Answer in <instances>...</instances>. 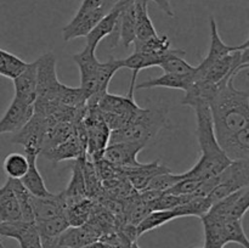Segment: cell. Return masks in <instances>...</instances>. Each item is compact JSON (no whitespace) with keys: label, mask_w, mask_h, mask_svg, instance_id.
<instances>
[{"label":"cell","mask_w":249,"mask_h":248,"mask_svg":"<svg viewBox=\"0 0 249 248\" xmlns=\"http://www.w3.org/2000/svg\"><path fill=\"white\" fill-rule=\"evenodd\" d=\"M236 73L216 83L208 101L214 135L230 160H249V94L233 84Z\"/></svg>","instance_id":"6da1fadb"},{"label":"cell","mask_w":249,"mask_h":248,"mask_svg":"<svg viewBox=\"0 0 249 248\" xmlns=\"http://www.w3.org/2000/svg\"><path fill=\"white\" fill-rule=\"evenodd\" d=\"M181 104L195 109L197 121V139L202 151L198 162L191 169L182 173V179L191 177L204 180L220 174L230 164L231 160L223 152L214 135L208 101L204 99H192Z\"/></svg>","instance_id":"7a4b0ae2"},{"label":"cell","mask_w":249,"mask_h":248,"mask_svg":"<svg viewBox=\"0 0 249 248\" xmlns=\"http://www.w3.org/2000/svg\"><path fill=\"white\" fill-rule=\"evenodd\" d=\"M165 121L162 109L140 107L128 124L111 131L108 143L135 142L146 146L164 126Z\"/></svg>","instance_id":"3957f363"},{"label":"cell","mask_w":249,"mask_h":248,"mask_svg":"<svg viewBox=\"0 0 249 248\" xmlns=\"http://www.w3.org/2000/svg\"><path fill=\"white\" fill-rule=\"evenodd\" d=\"M102 119L109 130L113 131L121 129L131 121L135 112L140 108L135 102V99L129 96L109 94L108 91L97 101L96 104Z\"/></svg>","instance_id":"277c9868"},{"label":"cell","mask_w":249,"mask_h":248,"mask_svg":"<svg viewBox=\"0 0 249 248\" xmlns=\"http://www.w3.org/2000/svg\"><path fill=\"white\" fill-rule=\"evenodd\" d=\"M85 135H87V158L91 162L102 159L105 150L108 146L111 130L102 119L97 106H88L84 119Z\"/></svg>","instance_id":"5b68a950"},{"label":"cell","mask_w":249,"mask_h":248,"mask_svg":"<svg viewBox=\"0 0 249 248\" xmlns=\"http://www.w3.org/2000/svg\"><path fill=\"white\" fill-rule=\"evenodd\" d=\"M219 182L208 195L212 204L219 199L249 186V160H231L230 164L218 174Z\"/></svg>","instance_id":"8992f818"},{"label":"cell","mask_w":249,"mask_h":248,"mask_svg":"<svg viewBox=\"0 0 249 248\" xmlns=\"http://www.w3.org/2000/svg\"><path fill=\"white\" fill-rule=\"evenodd\" d=\"M36 62V99L57 101V95L62 83L56 73V56L53 51L41 55Z\"/></svg>","instance_id":"52a82bcc"},{"label":"cell","mask_w":249,"mask_h":248,"mask_svg":"<svg viewBox=\"0 0 249 248\" xmlns=\"http://www.w3.org/2000/svg\"><path fill=\"white\" fill-rule=\"evenodd\" d=\"M48 129V118L34 113L33 117L14 134L11 142L23 146L26 153H36L40 155L43 141Z\"/></svg>","instance_id":"ba28073f"},{"label":"cell","mask_w":249,"mask_h":248,"mask_svg":"<svg viewBox=\"0 0 249 248\" xmlns=\"http://www.w3.org/2000/svg\"><path fill=\"white\" fill-rule=\"evenodd\" d=\"M209 24H211V48H209V51L206 57H204V60L198 66H196V70H195L196 80H198L203 75V73L208 70L209 66L213 65L214 62L221 60V58L228 56L229 53H233V51L249 48V39H247L243 44H240V45H228V44L224 43L220 34H219L218 24H216L215 18L213 16L209 17Z\"/></svg>","instance_id":"9c48e42d"},{"label":"cell","mask_w":249,"mask_h":248,"mask_svg":"<svg viewBox=\"0 0 249 248\" xmlns=\"http://www.w3.org/2000/svg\"><path fill=\"white\" fill-rule=\"evenodd\" d=\"M40 155L53 163L67 159H77L80 156L87 155V135H85L83 121L75 124L74 134L71 135L67 140Z\"/></svg>","instance_id":"30bf717a"},{"label":"cell","mask_w":249,"mask_h":248,"mask_svg":"<svg viewBox=\"0 0 249 248\" xmlns=\"http://www.w3.org/2000/svg\"><path fill=\"white\" fill-rule=\"evenodd\" d=\"M0 236L14 238L19 243L21 248H43L36 223H27L23 220L1 221Z\"/></svg>","instance_id":"8fae6325"},{"label":"cell","mask_w":249,"mask_h":248,"mask_svg":"<svg viewBox=\"0 0 249 248\" xmlns=\"http://www.w3.org/2000/svg\"><path fill=\"white\" fill-rule=\"evenodd\" d=\"M145 147L141 143L135 142H117L108 143L105 150L102 158L118 168L121 172L140 165L138 160V155Z\"/></svg>","instance_id":"7c38bea8"},{"label":"cell","mask_w":249,"mask_h":248,"mask_svg":"<svg viewBox=\"0 0 249 248\" xmlns=\"http://www.w3.org/2000/svg\"><path fill=\"white\" fill-rule=\"evenodd\" d=\"M249 208V186L212 204L208 212L226 219H242Z\"/></svg>","instance_id":"4fadbf2b"},{"label":"cell","mask_w":249,"mask_h":248,"mask_svg":"<svg viewBox=\"0 0 249 248\" xmlns=\"http://www.w3.org/2000/svg\"><path fill=\"white\" fill-rule=\"evenodd\" d=\"M94 49L85 45L84 50L79 53L73 55V60L77 63L80 73V89L85 92L89 99L92 95L95 89V82H96L97 71L100 67V61L95 55Z\"/></svg>","instance_id":"5bb4252c"},{"label":"cell","mask_w":249,"mask_h":248,"mask_svg":"<svg viewBox=\"0 0 249 248\" xmlns=\"http://www.w3.org/2000/svg\"><path fill=\"white\" fill-rule=\"evenodd\" d=\"M104 9H95L90 11H77L70 23L63 27L62 36L65 41L87 36L95 24L106 15Z\"/></svg>","instance_id":"9a60e30c"},{"label":"cell","mask_w":249,"mask_h":248,"mask_svg":"<svg viewBox=\"0 0 249 248\" xmlns=\"http://www.w3.org/2000/svg\"><path fill=\"white\" fill-rule=\"evenodd\" d=\"M33 105H26L16 99H12L5 113L0 118V135L15 134L33 117Z\"/></svg>","instance_id":"2e32d148"},{"label":"cell","mask_w":249,"mask_h":248,"mask_svg":"<svg viewBox=\"0 0 249 248\" xmlns=\"http://www.w3.org/2000/svg\"><path fill=\"white\" fill-rule=\"evenodd\" d=\"M67 207V201H66L63 191L57 195L50 194L46 197L32 196L34 223L36 221L48 220V219L55 218V216L61 215V214H66Z\"/></svg>","instance_id":"e0dca14e"},{"label":"cell","mask_w":249,"mask_h":248,"mask_svg":"<svg viewBox=\"0 0 249 248\" xmlns=\"http://www.w3.org/2000/svg\"><path fill=\"white\" fill-rule=\"evenodd\" d=\"M175 50H177V49H173L170 53H173V51ZM170 53H165V55H155V53H142V51H134L130 56H128L126 58H123V60H122V66H123V68H129V70L133 71L130 87H129V91L128 94H126V96L134 99V91H135L136 85L135 83L139 72L145 70V68L160 66V63H162V61L165 58V56L169 55Z\"/></svg>","instance_id":"ac0fdd59"},{"label":"cell","mask_w":249,"mask_h":248,"mask_svg":"<svg viewBox=\"0 0 249 248\" xmlns=\"http://www.w3.org/2000/svg\"><path fill=\"white\" fill-rule=\"evenodd\" d=\"M101 237V232L87 221L85 224L78 226H68L57 238L60 245L67 246L71 248H82Z\"/></svg>","instance_id":"d6986e66"},{"label":"cell","mask_w":249,"mask_h":248,"mask_svg":"<svg viewBox=\"0 0 249 248\" xmlns=\"http://www.w3.org/2000/svg\"><path fill=\"white\" fill-rule=\"evenodd\" d=\"M15 87L14 99L26 105H34L36 99V62H31L12 79Z\"/></svg>","instance_id":"ffe728a7"},{"label":"cell","mask_w":249,"mask_h":248,"mask_svg":"<svg viewBox=\"0 0 249 248\" xmlns=\"http://www.w3.org/2000/svg\"><path fill=\"white\" fill-rule=\"evenodd\" d=\"M113 33H116L113 46H116L118 40H121L125 48L133 45L134 40H135V5H134V0H123V6H122L118 22H117Z\"/></svg>","instance_id":"44dd1931"},{"label":"cell","mask_w":249,"mask_h":248,"mask_svg":"<svg viewBox=\"0 0 249 248\" xmlns=\"http://www.w3.org/2000/svg\"><path fill=\"white\" fill-rule=\"evenodd\" d=\"M122 6H123V0H119L96 24L94 28L89 32L85 38H87V45L90 46L91 49L96 50L97 45L100 41L106 36L113 34L114 29H116L117 22H118L119 14H121Z\"/></svg>","instance_id":"7402d4cb"},{"label":"cell","mask_w":249,"mask_h":248,"mask_svg":"<svg viewBox=\"0 0 249 248\" xmlns=\"http://www.w3.org/2000/svg\"><path fill=\"white\" fill-rule=\"evenodd\" d=\"M170 172L169 168L164 164H160V160H155L152 163H147V164H142L134 168H129V169L123 170V174L125 175L128 181L133 186L135 191H142L148 182L151 181L153 177L162 173Z\"/></svg>","instance_id":"603a6c76"},{"label":"cell","mask_w":249,"mask_h":248,"mask_svg":"<svg viewBox=\"0 0 249 248\" xmlns=\"http://www.w3.org/2000/svg\"><path fill=\"white\" fill-rule=\"evenodd\" d=\"M196 70V68H195ZM196 82L195 72L179 74V73H164L157 78H152L141 84L135 85V90L151 89V88H168V89H177L187 91L192 84Z\"/></svg>","instance_id":"cb8c5ba5"},{"label":"cell","mask_w":249,"mask_h":248,"mask_svg":"<svg viewBox=\"0 0 249 248\" xmlns=\"http://www.w3.org/2000/svg\"><path fill=\"white\" fill-rule=\"evenodd\" d=\"M123 67L122 60L118 58H109L106 62H100L99 71H97L96 82H95V89L91 96L88 99V106H95L100 99L108 91V85L111 79L118 70Z\"/></svg>","instance_id":"d4e9b609"},{"label":"cell","mask_w":249,"mask_h":248,"mask_svg":"<svg viewBox=\"0 0 249 248\" xmlns=\"http://www.w3.org/2000/svg\"><path fill=\"white\" fill-rule=\"evenodd\" d=\"M204 228V247L203 248H224L228 245L225 230H224V220L225 218L208 213L201 218Z\"/></svg>","instance_id":"484cf974"},{"label":"cell","mask_w":249,"mask_h":248,"mask_svg":"<svg viewBox=\"0 0 249 248\" xmlns=\"http://www.w3.org/2000/svg\"><path fill=\"white\" fill-rule=\"evenodd\" d=\"M85 157H87V155H83L75 159L72 169V177H71L70 182H68V186L66 187V190H63L68 207L88 197L87 191H85L84 174H83V163H84Z\"/></svg>","instance_id":"4316f807"},{"label":"cell","mask_w":249,"mask_h":248,"mask_svg":"<svg viewBox=\"0 0 249 248\" xmlns=\"http://www.w3.org/2000/svg\"><path fill=\"white\" fill-rule=\"evenodd\" d=\"M135 5V40L133 45L157 35L153 22L148 15V0H134Z\"/></svg>","instance_id":"83f0119b"},{"label":"cell","mask_w":249,"mask_h":248,"mask_svg":"<svg viewBox=\"0 0 249 248\" xmlns=\"http://www.w3.org/2000/svg\"><path fill=\"white\" fill-rule=\"evenodd\" d=\"M27 159H28V169L24 177L21 179L22 185L28 190L32 196L36 197H46L51 194L45 186L43 177L36 167V159L38 155L36 153H26Z\"/></svg>","instance_id":"f1b7e54d"},{"label":"cell","mask_w":249,"mask_h":248,"mask_svg":"<svg viewBox=\"0 0 249 248\" xmlns=\"http://www.w3.org/2000/svg\"><path fill=\"white\" fill-rule=\"evenodd\" d=\"M75 131V124L72 122H53L48 119V129L43 141L41 152L51 150L67 140Z\"/></svg>","instance_id":"f546056e"},{"label":"cell","mask_w":249,"mask_h":248,"mask_svg":"<svg viewBox=\"0 0 249 248\" xmlns=\"http://www.w3.org/2000/svg\"><path fill=\"white\" fill-rule=\"evenodd\" d=\"M0 220H22L18 202H17L16 195L12 189L11 179H9V177L5 181V184L0 187Z\"/></svg>","instance_id":"4dcf8cb0"},{"label":"cell","mask_w":249,"mask_h":248,"mask_svg":"<svg viewBox=\"0 0 249 248\" xmlns=\"http://www.w3.org/2000/svg\"><path fill=\"white\" fill-rule=\"evenodd\" d=\"M179 218L175 209H168V211H151L140 223L136 225V236L140 237L143 233L151 230L160 228L174 219Z\"/></svg>","instance_id":"1f68e13d"},{"label":"cell","mask_w":249,"mask_h":248,"mask_svg":"<svg viewBox=\"0 0 249 248\" xmlns=\"http://www.w3.org/2000/svg\"><path fill=\"white\" fill-rule=\"evenodd\" d=\"M36 226L40 240H55L70 226V223L66 214H61L48 220L36 221Z\"/></svg>","instance_id":"d6a6232c"},{"label":"cell","mask_w":249,"mask_h":248,"mask_svg":"<svg viewBox=\"0 0 249 248\" xmlns=\"http://www.w3.org/2000/svg\"><path fill=\"white\" fill-rule=\"evenodd\" d=\"M83 174H84L87 196L89 198L96 201L102 195V181L100 179L99 174H97V170L94 162L88 159L87 157H85L84 163H83Z\"/></svg>","instance_id":"836d02e7"},{"label":"cell","mask_w":249,"mask_h":248,"mask_svg":"<svg viewBox=\"0 0 249 248\" xmlns=\"http://www.w3.org/2000/svg\"><path fill=\"white\" fill-rule=\"evenodd\" d=\"M212 207V202L208 197H194L187 199L182 204L178 206L175 212L178 213L179 218L184 216H197L201 219L202 216L206 215Z\"/></svg>","instance_id":"e575fe53"},{"label":"cell","mask_w":249,"mask_h":248,"mask_svg":"<svg viewBox=\"0 0 249 248\" xmlns=\"http://www.w3.org/2000/svg\"><path fill=\"white\" fill-rule=\"evenodd\" d=\"M94 204V199L87 197V198L68 207L67 211H66V216H67L70 226H78L87 223L91 215Z\"/></svg>","instance_id":"d590c367"},{"label":"cell","mask_w":249,"mask_h":248,"mask_svg":"<svg viewBox=\"0 0 249 248\" xmlns=\"http://www.w3.org/2000/svg\"><path fill=\"white\" fill-rule=\"evenodd\" d=\"M186 55V51L181 49H177L175 51L170 53L169 55L165 56L164 60L162 61L158 67L162 68L164 73H179V74H185V73L195 72V66H191L189 62L182 58V56Z\"/></svg>","instance_id":"8d00e7d4"},{"label":"cell","mask_w":249,"mask_h":248,"mask_svg":"<svg viewBox=\"0 0 249 248\" xmlns=\"http://www.w3.org/2000/svg\"><path fill=\"white\" fill-rule=\"evenodd\" d=\"M28 62L19 58L18 56L0 49V75L9 79H15L24 68Z\"/></svg>","instance_id":"74e56055"},{"label":"cell","mask_w":249,"mask_h":248,"mask_svg":"<svg viewBox=\"0 0 249 248\" xmlns=\"http://www.w3.org/2000/svg\"><path fill=\"white\" fill-rule=\"evenodd\" d=\"M2 169L10 179L21 180L28 169V159L27 156L18 152H12L5 157L2 163Z\"/></svg>","instance_id":"f35d334b"},{"label":"cell","mask_w":249,"mask_h":248,"mask_svg":"<svg viewBox=\"0 0 249 248\" xmlns=\"http://www.w3.org/2000/svg\"><path fill=\"white\" fill-rule=\"evenodd\" d=\"M11 184L15 195H16L17 202H18L22 220L27 221V223H34V214L33 208H32V195L22 185L21 180L11 179Z\"/></svg>","instance_id":"ab89813d"},{"label":"cell","mask_w":249,"mask_h":248,"mask_svg":"<svg viewBox=\"0 0 249 248\" xmlns=\"http://www.w3.org/2000/svg\"><path fill=\"white\" fill-rule=\"evenodd\" d=\"M135 51L155 53V55H165L173 50L172 43L167 35H153L145 41L134 45Z\"/></svg>","instance_id":"60d3db41"},{"label":"cell","mask_w":249,"mask_h":248,"mask_svg":"<svg viewBox=\"0 0 249 248\" xmlns=\"http://www.w3.org/2000/svg\"><path fill=\"white\" fill-rule=\"evenodd\" d=\"M181 179V174H173L172 172L162 173V174H158L156 177H153L151 179V181L147 184V186L143 190H153V191L165 192Z\"/></svg>","instance_id":"b9f144b4"},{"label":"cell","mask_w":249,"mask_h":248,"mask_svg":"<svg viewBox=\"0 0 249 248\" xmlns=\"http://www.w3.org/2000/svg\"><path fill=\"white\" fill-rule=\"evenodd\" d=\"M201 181L202 180L191 179V177H184V179L178 181L174 186L170 187V189L167 190L165 192L175 195V196H189V195L194 194L195 190L197 189V186H198Z\"/></svg>","instance_id":"7bdbcfd3"},{"label":"cell","mask_w":249,"mask_h":248,"mask_svg":"<svg viewBox=\"0 0 249 248\" xmlns=\"http://www.w3.org/2000/svg\"><path fill=\"white\" fill-rule=\"evenodd\" d=\"M163 12H165V15L173 17L174 16V11H173L172 4H170V0H152Z\"/></svg>","instance_id":"ee69618b"},{"label":"cell","mask_w":249,"mask_h":248,"mask_svg":"<svg viewBox=\"0 0 249 248\" xmlns=\"http://www.w3.org/2000/svg\"><path fill=\"white\" fill-rule=\"evenodd\" d=\"M57 238H55V240H41L43 248H71L67 247V246L60 245V243L57 242Z\"/></svg>","instance_id":"f6af8a7d"},{"label":"cell","mask_w":249,"mask_h":248,"mask_svg":"<svg viewBox=\"0 0 249 248\" xmlns=\"http://www.w3.org/2000/svg\"><path fill=\"white\" fill-rule=\"evenodd\" d=\"M82 248H116V247L112 245H109V243L105 242V241L96 240V241H94V242L89 243V245L84 246V247H82Z\"/></svg>","instance_id":"bcb514c9"},{"label":"cell","mask_w":249,"mask_h":248,"mask_svg":"<svg viewBox=\"0 0 249 248\" xmlns=\"http://www.w3.org/2000/svg\"><path fill=\"white\" fill-rule=\"evenodd\" d=\"M0 248H5V247H4V245H2L1 240H0Z\"/></svg>","instance_id":"7dc6e473"},{"label":"cell","mask_w":249,"mask_h":248,"mask_svg":"<svg viewBox=\"0 0 249 248\" xmlns=\"http://www.w3.org/2000/svg\"><path fill=\"white\" fill-rule=\"evenodd\" d=\"M0 223H1V220H0Z\"/></svg>","instance_id":"c3c4849f"}]
</instances>
